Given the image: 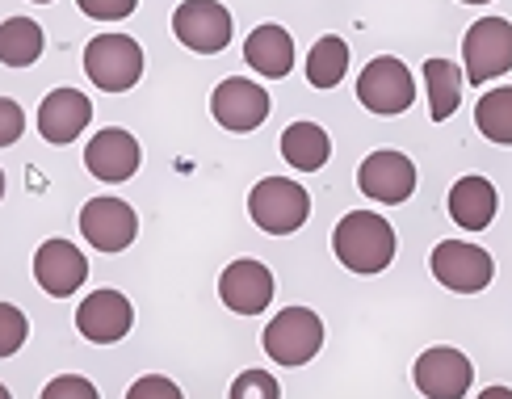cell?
I'll return each instance as SVG.
<instances>
[{"label": "cell", "instance_id": "cell-18", "mask_svg": "<svg viewBox=\"0 0 512 399\" xmlns=\"http://www.w3.org/2000/svg\"><path fill=\"white\" fill-rule=\"evenodd\" d=\"M244 59L252 72H261L269 80H282L290 76L294 68V38L286 26H277V21H265V26H256L244 42Z\"/></svg>", "mask_w": 512, "mask_h": 399}, {"label": "cell", "instance_id": "cell-14", "mask_svg": "<svg viewBox=\"0 0 512 399\" xmlns=\"http://www.w3.org/2000/svg\"><path fill=\"white\" fill-rule=\"evenodd\" d=\"M89 278V261L68 240H47L34 252V282L51 294V299H72V294Z\"/></svg>", "mask_w": 512, "mask_h": 399}, {"label": "cell", "instance_id": "cell-12", "mask_svg": "<svg viewBox=\"0 0 512 399\" xmlns=\"http://www.w3.org/2000/svg\"><path fill=\"white\" fill-rule=\"evenodd\" d=\"M357 185H361V194H366V198L399 206V202H408L416 194V164L403 152L382 147V152H370L366 160H361Z\"/></svg>", "mask_w": 512, "mask_h": 399}, {"label": "cell", "instance_id": "cell-21", "mask_svg": "<svg viewBox=\"0 0 512 399\" xmlns=\"http://www.w3.org/2000/svg\"><path fill=\"white\" fill-rule=\"evenodd\" d=\"M424 89H429V118L445 122L462 105V68L450 59L424 63Z\"/></svg>", "mask_w": 512, "mask_h": 399}, {"label": "cell", "instance_id": "cell-10", "mask_svg": "<svg viewBox=\"0 0 512 399\" xmlns=\"http://www.w3.org/2000/svg\"><path fill=\"white\" fill-rule=\"evenodd\" d=\"M269 105H273L269 93L248 76H231L210 93V114H215V122L231 135L256 131V126L269 118Z\"/></svg>", "mask_w": 512, "mask_h": 399}, {"label": "cell", "instance_id": "cell-11", "mask_svg": "<svg viewBox=\"0 0 512 399\" xmlns=\"http://www.w3.org/2000/svg\"><path fill=\"white\" fill-rule=\"evenodd\" d=\"M80 236L97 252H126L139 236V215L122 198H93L80 210Z\"/></svg>", "mask_w": 512, "mask_h": 399}, {"label": "cell", "instance_id": "cell-7", "mask_svg": "<svg viewBox=\"0 0 512 399\" xmlns=\"http://www.w3.org/2000/svg\"><path fill=\"white\" fill-rule=\"evenodd\" d=\"M357 101L366 105L370 114L395 118V114H403L416 101V80H412V72L403 68L395 55H378V59H370L366 68H361Z\"/></svg>", "mask_w": 512, "mask_h": 399}, {"label": "cell", "instance_id": "cell-4", "mask_svg": "<svg viewBox=\"0 0 512 399\" xmlns=\"http://www.w3.org/2000/svg\"><path fill=\"white\" fill-rule=\"evenodd\" d=\"M319 349H324V320L311 307L277 311L265 328V353L277 366H307Z\"/></svg>", "mask_w": 512, "mask_h": 399}, {"label": "cell", "instance_id": "cell-29", "mask_svg": "<svg viewBox=\"0 0 512 399\" xmlns=\"http://www.w3.org/2000/svg\"><path fill=\"white\" fill-rule=\"evenodd\" d=\"M80 13H89L93 21H122V17H131L139 0H76Z\"/></svg>", "mask_w": 512, "mask_h": 399}, {"label": "cell", "instance_id": "cell-16", "mask_svg": "<svg viewBox=\"0 0 512 399\" xmlns=\"http://www.w3.org/2000/svg\"><path fill=\"white\" fill-rule=\"evenodd\" d=\"M139 160H143V147L131 131H122V126H105V131H97L93 143L84 147V168H89L97 181H131L139 173Z\"/></svg>", "mask_w": 512, "mask_h": 399}, {"label": "cell", "instance_id": "cell-28", "mask_svg": "<svg viewBox=\"0 0 512 399\" xmlns=\"http://www.w3.org/2000/svg\"><path fill=\"white\" fill-rule=\"evenodd\" d=\"M126 399H185L181 387L173 383V378L164 374H143L131 383V391H126Z\"/></svg>", "mask_w": 512, "mask_h": 399}, {"label": "cell", "instance_id": "cell-5", "mask_svg": "<svg viewBox=\"0 0 512 399\" xmlns=\"http://www.w3.org/2000/svg\"><path fill=\"white\" fill-rule=\"evenodd\" d=\"M429 269H433V278L454 294H479L496 278L492 252L479 244H466V240H441L429 257Z\"/></svg>", "mask_w": 512, "mask_h": 399}, {"label": "cell", "instance_id": "cell-9", "mask_svg": "<svg viewBox=\"0 0 512 399\" xmlns=\"http://www.w3.org/2000/svg\"><path fill=\"white\" fill-rule=\"evenodd\" d=\"M173 34L198 55H219L231 42V13L219 0H181L173 13Z\"/></svg>", "mask_w": 512, "mask_h": 399}, {"label": "cell", "instance_id": "cell-6", "mask_svg": "<svg viewBox=\"0 0 512 399\" xmlns=\"http://www.w3.org/2000/svg\"><path fill=\"white\" fill-rule=\"evenodd\" d=\"M462 68L471 84H487L512 72V26L504 17L475 21L462 38Z\"/></svg>", "mask_w": 512, "mask_h": 399}, {"label": "cell", "instance_id": "cell-23", "mask_svg": "<svg viewBox=\"0 0 512 399\" xmlns=\"http://www.w3.org/2000/svg\"><path fill=\"white\" fill-rule=\"evenodd\" d=\"M345 68H349V42L336 34L319 38L307 55V80L315 89H336V84L345 80Z\"/></svg>", "mask_w": 512, "mask_h": 399}, {"label": "cell", "instance_id": "cell-31", "mask_svg": "<svg viewBox=\"0 0 512 399\" xmlns=\"http://www.w3.org/2000/svg\"><path fill=\"white\" fill-rule=\"evenodd\" d=\"M479 399H512V391H508V387H487Z\"/></svg>", "mask_w": 512, "mask_h": 399}, {"label": "cell", "instance_id": "cell-25", "mask_svg": "<svg viewBox=\"0 0 512 399\" xmlns=\"http://www.w3.org/2000/svg\"><path fill=\"white\" fill-rule=\"evenodd\" d=\"M30 336V320L26 311L13 303H0V357H13Z\"/></svg>", "mask_w": 512, "mask_h": 399}, {"label": "cell", "instance_id": "cell-32", "mask_svg": "<svg viewBox=\"0 0 512 399\" xmlns=\"http://www.w3.org/2000/svg\"><path fill=\"white\" fill-rule=\"evenodd\" d=\"M0 198H5V168H0Z\"/></svg>", "mask_w": 512, "mask_h": 399}, {"label": "cell", "instance_id": "cell-27", "mask_svg": "<svg viewBox=\"0 0 512 399\" xmlns=\"http://www.w3.org/2000/svg\"><path fill=\"white\" fill-rule=\"evenodd\" d=\"M42 399H101V395H97V387L89 383V378L59 374V378H51V383L42 387Z\"/></svg>", "mask_w": 512, "mask_h": 399}, {"label": "cell", "instance_id": "cell-15", "mask_svg": "<svg viewBox=\"0 0 512 399\" xmlns=\"http://www.w3.org/2000/svg\"><path fill=\"white\" fill-rule=\"evenodd\" d=\"M219 299L236 315H261L273 303V269L261 261H231L219 273Z\"/></svg>", "mask_w": 512, "mask_h": 399}, {"label": "cell", "instance_id": "cell-34", "mask_svg": "<svg viewBox=\"0 0 512 399\" xmlns=\"http://www.w3.org/2000/svg\"><path fill=\"white\" fill-rule=\"evenodd\" d=\"M462 5H487V0H462Z\"/></svg>", "mask_w": 512, "mask_h": 399}, {"label": "cell", "instance_id": "cell-1", "mask_svg": "<svg viewBox=\"0 0 512 399\" xmlns=\"http://www.w3.org/2000/svg\"><path fill=\"white\" fill-rule=\"evenodd\" d=\"M332 248L349 273H382L395 261L399 240L395 227L374 210H349L332 231Z\"/></svg>", "mask_w": 512, "mask_h": 399}, {"label": "cell", "instance_id": "cell-30", "mask_svg": "<svg viewBox=\"0 0 512 399\" xmlns=\"http://www.w3.org/2000/svg\"><path fill=\"white\" fill-rule=\"evenodd\" d=\"M26 131V114H21V105L0 97V147H13Z\"/></svg>", "mask_w": 512, "mask_h": 399}, {"label": "cell", "instance_id": "cell-13", "mask_svg": "<svg viewBox=\"0 0 512 399\" xmlns=\"http://www.w3.org/2000/svg\"><path fill=\"white\" fill-rule=\"evenodd\" d=\"M131 324H135V307L122 290H93L89 299L76 307V328L84 341H93V345L122 341V336L131 332Z\"/></svg>", "mask_w": 512, "mask_h": 399}, {"label": "cell", "instance_id": "cell-3", "mask_svg": "<svg viewBox=\"0 0 512 399\" xmlns=\"http://www.w3.org/2000/svg\"><path fill=\"white\" fill-rule=\"evenodd\" d=\"M84 72L101 93H126L143 76V47L131 34H97L84 47Z\"/></svg>", "mask_w": 512, "mask_h": 399}, {"label": "cell", "instance_id": "cell-20", "mask_svg": "<svg viewBox=\"0 0 512 399\" xmlns=\"http://www.w3.org/2000/svg\"><path fill=\"white\" fill-rule=\"evenodd\" d=\"M332 156V139L315 122H290L282 131V160L298 173H319Z\"/></svg>", "mask_w": 512, "mask_h": 399}, {"label": "cell", "instance_id": "cell-22", "mask_svg": "<svg viewBox=\"0 0 512 399\" xmlns=\"http://www.w3.org/2000/svg\"><path fill=\"white\" fill-rule=\"evenodd\" d=\"M42 55V26L30 17L0 21V63L5 68H30Z\"/></svg>", "mask_w": 512, "mask_h": 399}, {"label": "cell", "instance_id": "cell-33", "mask_svg": "<svg viewBox=\"0 0 512 399\" xmlns=\"http://www.w3.org/2000/svg\"><path fill=\"white\" fill-rule=\"evenodd\" d=\"M0 399H13V395H9V387H5V383H0Z\"/></svg>", "mask_w": 512, "mask_h": 399}, {"label": "cell", "instance_id": "cell-17", "mask_svg": "<svg viewBox=\"0 0 512 399\" xmlns=\"http://www.w3.org/2000/svg\"><path fill=\"white\" fill-rule=\"evenodd\" d=\"M93 122V101L80 89H55L38 105V135L47 143H72Z\"/></svg>", "mask_w": 512, "mask_h": 399}, {"label": "cell", "instance_id": "cell-8", "mask_svg": "<svg viewBox=\"0 0 512 399\" xmlns=\"http://www.w3.org/2000/svg\"><path fill=\"white\" fill-rule=\"evenodd\" d=\"M412 378H416V391L424 399H462L475 383V366L462 349L437 345V349H424L416 357Z\"/></svg>", "mask_w": 512, "mask_h": 399}, {"label": "cell", "instance_id": "cell-26", "mask_svg": "<svg viewBox=\"0 0 512 399\" xmlns=\"http://www.w3.org/2000/svg\"><path fill=\"white\" fill-rule=\"evenodd\" d=\"M227 399H282V387L269 370H244L236 383H231Z\"/></svg>", "mask_w": 512, "mask_h": 399}, {"label": "cell", "instance_id": "cell-19", "mask_svg": "<svg viewBox=\"0 0 512 399\" xmlns=\"http://www.w3.org/2000/svg\"><path fill=\"white\" fill-rule=\"evenodd\" d=\"M500 210V194L496 185L487 177H462L454 189H450V219L462 227V231H483L492 227Z\"/></svg>", "mask_w": 512, "mask_h": 399}, {"label": "cell", "instance_id": "cell-24", "mask_svg": "<svg viewBox=\"0 0 512 399\" xmlns=\"http://www.w3.org/2000/svg\"><path fill=\"white\" fill-rule=\"evenodd\" d=\"M475 122L492 143H500V147L512 143V93L508 89L483 93L479 105H475Z\"/></svg>", "mask_w": 512, "mask_h": 399}, {"label": "cell", "instance_id": "cell-35", "mask_svg": "<svg viewBox=\"0 0 512 399\" xmlns=\"http://www.w3.org/2000/svg\"><path fill=\"white\" fill-rule=\"evenodd\" d=\"M34 5H51V0H34Z\"/></svg>", "mask_w": 512, "mask_h": 399}, {"label": "cell", "instance_id": "cell-2", "mask_svg": "<svg viewBox=\"0 0 512 399\" xmlns=\"http://www.w3.org/2000/svg\"><path fill=\"white\" fill-rule=\"evenodd\" d=\"M248 215L261 231H269V236H290V231H298L307 223L311 194L290 177H265V181L252 185Z\"/></svg>", "mask_w": 512, "mask_h": 399}]
</instances>
